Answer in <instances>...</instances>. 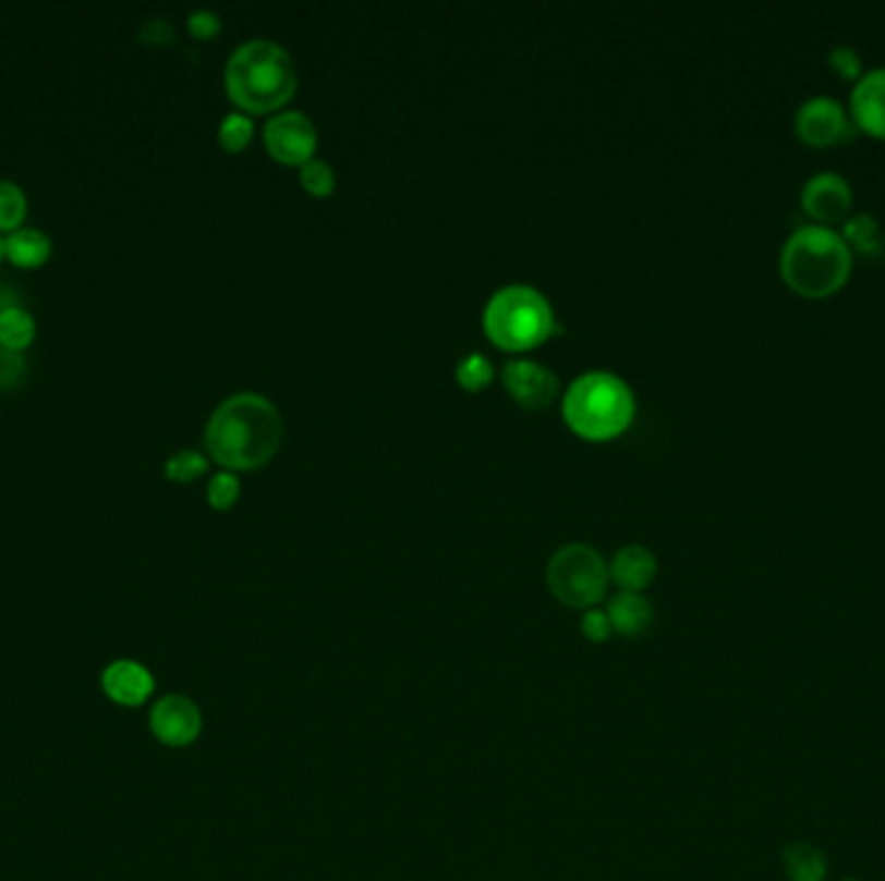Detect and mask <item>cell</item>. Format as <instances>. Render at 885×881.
Segmentation results:
<instances>
[{
  "label": "cell",
  "mask_w": 885,
  "mask_h": 881,
  "mask_svg": "<svg viewBox=\"0 0 885 881\" xmlns=\"http://www.w3.org/2000/svg\"><path fill=\"white\" fill-rule=\"evenodd\" d=\"M282 416L272 401L259 393L228 395L205 425V445L220 466L248 470L265 466L278 453Z\"/></svg>",
  "instance_id": "obj_1"
},
{
  "label": "cell",
  "mask_w": 885,
  "mask_h": 881,
  "mask_svg": "<svg viewBox=\"0 0 885 881\" xmlns=\"http://www.w3.org/2000/svg\"><path fill=\"white\" fill-rule=\"evenodd\" d=\"M777 269L787 290L808 301H824L852 280L854 256L839 228L798 225L779 248Z\"/></svg>",
  "instance_id": "obj_2"
},
{
  "label": "cell",
  "mask_w": 885,
  "mask_h": 881,
  "mask_svg": "<svg viewBox=\"0 0 885 881\" xmlns=\"http://www.w3.org/2000/svg\"><path fill=\"white\" fill-rule=\"evenodd\" d=\"M299 75L293 58L267 39H248L226 65V91L246 112H272L293 99Z\"/></svg>",
  "instance_id": "obj_3"
},
{
  "label": "cell",
  "mask_w": 885,
  "mask_h": 881,
  "mask_svg": "<svg viewBox=\"0 0 885 881\" xmlns=\"http://www.w3.org/2000/svg\"><path fill=\"white\" fill-rule=\"evenodd\" d=\"M565 421L585 440H608L632 425L634 393L614 372H585L567 388Z\"/></svg>",
  "instance_id": "obj_4"
},
{
  "label": "cell",
  "mask_w": 885,
  "mask_h": 881,
  "mask_svg": "<svg viewBox=\"0 0 885 881\" xmlns=\"http://www.w3.org/2000/svg\"><path fill=\"white\" fill-rule=\"evenodd\" d=\"M484 331L508 352L531 350L557 334L555 310L538 290L529 284H508L489 297L484 308Z\"/></svg>",
  "instance_id": "obj_5"
},
{
  "label": "cell",
  "mask_w": 885,
  "mask_h": 881,
  "mask_svg": "<svg viewBox=\"0 0 885 881\" xmlns=\"http://www.w3.org/2000/svg\"><path fill=\"white\" fill-rule=\"evenodd\" d=\"M546 585L562 605L585 610L606 598L608 566L596 548L562 546L546 566Z\"/></svg>",
  "instance_id": "obj_6"
},
{
  "label": "cell",
  "mask_w": 885,
  "mask_h": 881,
  "mask_svg": "<svg viewBox=\"0 0 885 881\" xmlns=\"http://www.w3.org/2000/svg\"><path fill=\"white\" fill-rule=\"evenodd\" d=\"M795 137L808 148L826 150L845 145L854 137V124L849 120L847 103L834 96H811L798 107L792 120Z\"/></svg>",
  "instance_id": "obj_7"
},
{
  "label": "cell",
  "mask_w": 885,
  "mask_h": 881,
  "mask_svg": "<svg viewBox=\"0 0 885 881\" xmlns=\"http://www.w3.org/2000/svg\"><path fill=\"white\" fill-rule=\"evenodd\" d=\"M852 182L836 171L813 173L800 189V210L808 215L813 225H841L852 215Z\"/></svg>",
  "instance_id": "obj_8"
},
{
  "label": "cell",
  "mask_w": 885,
  "mask_h": 881,
  "mask_svg": "<svg viewBox=\"0 0 885 881\" xmlns=\"http://www.w3.org/2000/svg\"><path fill=\"white\" fill-rule=\"evenodd\" d=\"M265 145L280 163L303 166L316 148V130L306 114L282 112L267 122Z\"/></svg>",
  "instance_id": "obj_9"
},
{
  "label": "cell",
  "mask_w": 885,
  "mask_h": 881,
  "mask_svg": "<svg viewBox=\"0 0 885 881\" xmlns=\"http://www.w3.org/2000/svg\"><path fill=\"white\" fill-rule=\"evenodd\" d=\"M847 112L857 132L885 140V65L870 68L854 83L849 91Z\"/></svg>",
  "instance_id": "obj_10"
},
{
  "label": "cell",
  "mask_w": 885,
  "mask_h": 881,
  "mask_svg": "<svg viewBox=\"0 0 885 881\" xmlns=\"http://www.w3.org/2000/svg\"><path fill=\"white\" fill-rule=\"evenodd\" d=\"M502 380L516 404L531 408V412L549 406L559 393V380L555 372L549 367L531 363V359H513V363L505 365Z\"/></svg>",
  "instance_id": "obj_11"
},
{
  "label": "cell",
  "mask_w": 885,
  "mask_h": 881,
  "mask_svg": "<svg viewBox=\"0 0 885 881\" xmlns=\"http://www.w3.org/2000/svg\"><path fill=\"white\" fill-rule=\"evenodd\" d=\"M150 730L156 739L169 747H186L199 737L203 717L199 709L184 696H166L154 706L150 713Z\"/></svg>",
  "instance_id": "obj_12"
},
{
  "label": "cell",
  "mask_w": 885,
  "mask_h": 881,
  "mask_svg": "<svg viewBox=\"0 0 885 881\" xmlns=\"http://www.w3.org/2000/svg\"><path fill=\"white\" fill-rule=\"evenodd\" d=\"M101 688L114 703L135 709V706H143L150 698V693L156 688V680L141 662L117 659V662L101 672Z\"/></svg>",
  "instance_id": "obj_13"
},
{
  "label": "cell",
  "mask_w": 885,
  "mask_h": 881,
  "mask_svg": "<svg viewBox=\"0 0 885 881\" xmlns=\"http://www.w3.org/2000/svg\"><path fill=\"white\" fill-rule=\"evenodd\" d=\"M611 579L625 589V592H638L645 589L658 574V561L645 546H625L611 561Z\"/></svg>",
  "instance_id": "obj_14"
},
{
  "label": "cell",
  "mask_w": 885,
  "mask_h": 881,
  "mask_svg": "<svg viewBox=\"0 0 885 881\" xmlns=\"http://www.w3.org/2000/svg\"><path fill=\"white\" fill-rule=\"evenodd\" d=\"M839 233L852 256H862V259H883L885 256V233L875 215L852 212L839 225Z\"/></svg>",
  "instance_id": "obj_15"
},
{
  "label": "cell",
  "mask_w": 885,
  "mask_h": 881,
  "mask_svg": "<svg viewBox=\"0 0 885 881\" xmlns=\"http://www.w3.org/2000/svg\"><path fill=\"white\" fill-rule=\"evenodd\" d=\"M5 256L16 264V267H39L50 259L52 254V238L41 228L21 225L16 231L3 235Z\"/></svg>",
  "instance_id": "obj_16"
},
{
  "label": "cell",
  "mask_w": 885,
  "mask_h": 881,
  "mask_svg": "<svg viewBox=\"0 0 885 881\" xmlns=\"http://www.w3.org/2000/svg\"><path fill=\"white\" fill-rule=\"evenodd\" d=\"M606 615L621 636H640L653 623V605L638 592H619L608 602Z\"/></svg>",
  "instance_id": "obj_17"
},
{
  "label": "cell",
  "mask_w": 885,
  "mask_h": 881,
  "mask_svg": "<svg viewBox=\"0 0 885 881\" xmlns=\"http://www.w3.org/2000/svg\"><path fill=\"white\" fill-rule=\"evenodd\" d=\"M37 337V318L26 305H9L0 310V346L24 352Z\"/></svg>",
  "instance_id": "obj_18"
},
{
  "label": "cell",
  "mask_w": 885,
  "mask_h": 881,
  "mask_svg": "<svg viewBox=\"0 0 885 881\" xmlns=\"http://www.w3.org/2000/svg\"><path fill=\"white\" fill-rule=\"evenodd\" d=\"M783 866L790 881H824L826 858L824 853L808 843H790L783 853Z\"/></svg>",
  "instance_id": "obj_19"
},
{
  "label": "cell",
  "mask_w": 885,
  "mask_h": 881,
  "mask_svg": "<svg viewBox=\"0 0 885 881\" xmlns=\"http://www.w3.org/2000/svg\"><path fill=\"white\" fill-rule=\"evenodd\" d=\"M29 199H26L24 186L13 179H0V231L11 233L24 225Z\"/></svg>",
  "instance_id": "obj_20"
},
{
  "label": "cell",
  "mask_w": 885,
  "mask_h": 881,
  "mask_svg": "<svg viewBox=\"0 0 885 881\" xmlns=\"http://www.w3.org/2000/svg\"><path fill=\"white\" fill-rule=\"evenodd\" d=\"M163 470L166 476L174 478V481H195V478H199L207 470V457L199 453V450L192 448L177 450V453L166 457Z\"/></svg>",
  "instance_id": "obj_21"
},
{
  "label": "cell",
  "mask_w": 885,
  "mask_h": 881,
  "mask_svg": "<svg viewBox=\"0 0 885 881\" xmlns=\"http://www.w3.org/2000/svg\"><path fill=\"white\" fill-rule=\"evenodd\" d=\"M826 62L836 73V78L852 83V86L865 75V65H862L860 52H857L852 45H834L826 54Z\"/></svg>",
  "instance_id": "obj_22"
},
{
  "label": "cell",
  "mask_w": 885,
  "mask_h": 881,
  "mask_svg": "<svg viewBox=\"0 0 885 881\" xmlns=\"http://www.w3.org/2000/svg\"><path fill=\"white\" fill-rule=\"evenodd\" d=\"M252 135H254V124L246 114H241V112L226 114L223 122H220V130H218L220 145H223L226 150H244L248 140H252Z\"/></svg>",
  "instance_id": "obj_23"
},
{
  "label": "cell",
  "mask_w": 885,
  "mask_h": 881,
  "mask_svg": "<svg viewBox=\"0 0 885 881\" xmlns=\"http://www.w3.org/2000/svg\"><path fill=\"white\" fill-rule=\"evenodd\" d=\"M493 376L495 372H493V365H489V359L476 355V352L474 355L463 357L459 367H456V380H459L463 388H469V391H480V388H484L489 380H493Z\"/></svg>",
  "instance_id": "obj_24"
},
{
  "label": "cell",
  "mask_w": 885,
  "mask_h": 881,
  "mask_svg": "<svg viewBox=\"0 0 885 881\" xmlns=\"http://www.w3.org/2000/svg\"><path fill=\"white\" fill-rule=\"evenodd\" d=\"M301 184L306 186L308 194L314 197H327L335 189V171L329 169L327 161H319V158H311L301 166Z\"/></svg>",
  "instance_id": "obj_25"
},
{
  "label": "cell",
  "mask_w": 885,
  "mask_h": 881,
  "mask_svg": "<svg viewBox=\"0 0 885 881\" xmlns=\"http://www.w3.org/2000/svg\"><path fill=\"white\" fill-rule=\"evenodd\" d=\"M241 481L231 470H220L207 481V502H210L216 510H228L233 502L239 499Z\"/></svg>",
  "instance_id": "obj_26"
},
{
  "label": "cell",
  "mask_w": 885,
  "mask_h": 881,
  "mask_svg": "<svg viewBox=\"0 0 885 881\" xmlns=\"http://www.w3.org/2000/svg\"><path fill=\"white\" fill-rule=\"evenodd\" d=\"M26 372V355L19 350H9L0 346V386L11 388L16 386Z\"/></svg>",
  "instance_id": "obj_27"
},
{
  "label": "cell",
  "mask_w": 885,
  "mask_h": 881,
  "mask_svg": "<svg viewBox=\"0 0 885 881\" xmlns=\"http://www.w3.org/2000/svg\"><path fill=\"white\" fill-rule=\"evenodd\" d=\"M186 26H190V32L195 34L197 39H210L220 32V16L210 9H197V11L190 13V19H186Z\"/></svg>",
  "instance_id": "obj_28"
},
{
  "label": "cell",
  "mask_w": 885,
  "mask_h": 881,
  "mask_svg": "<svg viewBox=\"0 0 885 881\" xmlns=\"http://www.w3.org/2000/svg\"><path fill=\"white\" fill-rule=\"evenodd\" d=\"M141 37L148 45H169L174 39V24L169 19H145L141 24Z\"/></svg>",
  "instance_id": "obj_29"
},
{
  "label": "cell",
  "mask_w": 885,
  "mask_h": 881,
  "mask_svg": "<svg viewBox=\"0 0 885 881\" xmlns=\"http://www.w3.org/2000/svg\"><path fill=\"white\" fill-rule=\"evenodd\" d=\"M580 628H583V636L591 638V641H606L608 636H611V621H608L606 613H601V610H591V613L583 615V623H580Z\"/></svg>",
  "instance_id": "obj_30"
},
{
  "label": "cell",
  "mask_w": 885,
  "mask_h": 881,
  "mask_svg": "<svg viewBox=\"0 0 885 881\" xmlns=\"http://www.w3.org/2000/svg\"><path fill=\"white\" fill-rule=\"evenodd\" d=\"M5 256V248H3V235H0V259Z\"/></svg>",
  "instance_id": "obj_31"
}]
</instances>
